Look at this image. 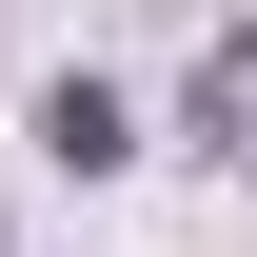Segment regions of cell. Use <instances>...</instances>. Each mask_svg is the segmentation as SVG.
I'll list each match as a JSON object with an SVG mask.
<instances>
[{"mask_svg": "<svg viewBox=\"0 0 257 257\" xmlns=\"http://www.w3.org/2000/svg\"><path fill=\"white\" fill-rule=\"evenodd\" d=\"M40 159H79V178H99V159H119V99H99V79H60V99H40Z\"/></svg>", "mask_w": 257, "mask_h": 257, "instance_id": "obj_1", "label": "cell"}]
</instances>
